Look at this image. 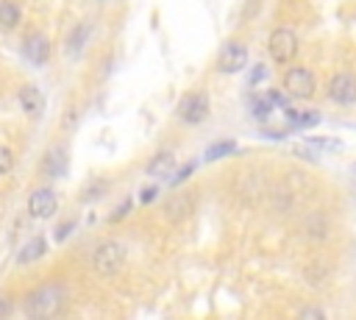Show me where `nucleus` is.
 <instances>
[{
    "instance_id": "obj_7",
    "label": "nucleus",
    "mask_w": 356,
    "mask_h": 320,
    "mask_svg": "<svg viewBox=\"0 0 356 320\" xmlns=\"http://www.w3.org/2000/svg\"><path fill=\"white\" fill-rule=\"evenodd\" d=\"M328 97L337 106H353L356 103V78L348 75V72L334 75L331 83H328Z\"/></svg>"
},
{
    "instance_id": "obj_5",
    "label": "nucleus",
    "mask_w": 356,
    "mask_h": 320,
    "mask_svg": "<svg viewBox=\"0 0 356 320\" xmlns=\"http://www.w3.org/2000/svg\"><path fill=\"white\" fill-rule=\"evenodd\" d=\"M56 209H58V198L50 186H39L28 195V214L33 220H50L56 214Z\"/></svg>"
},
{
    "instance_id": "obj_16",
    "label": "nucleus",
    "mask_w": 356,
    "mask_h": 320,
    "mask_svg": "<svg viewBox=\"0 0 356 320\" xmlns=\"http://www.w3.org/2000/svg\"><path fill=\"white\" fill-rule=\"evenodd\" d=\"M234 139H222V142H217V145H211L206 153H203V161H214V159H222V156H228V153H234Z\"/></svg>"
},
{
    "instance_id": "obj_10",
    "label": "nucleus",
    "mask_w": 356,
    "mask_h": 320,
    "mask_svg": "<svg viewBox=\"0 0 356 320\" xmlns=\"http://www.w3.org/2000/svg\"><path fill=\"white\" fill-rule=\"evenodd\" d=\"M22 53H25V58L33 67L47 64V58H50V42H47V36L44 33H28L25 42H22Z\"/></svg>"
},
{
    "instance_id": "obj_13",
    "label": "nucleus",
    "mask_w": 356,
    "mask_h": 320,
    "mask_svg": "<svg viewBox=\"0 0 356 320\" xmlns=\"http://www.w3.org/2000/svg\"><path fill=\"white\" fill-rule=\"evenodd\" d=\"M44 253H47V242H44V237H33V239H28V242L22 245V250L17 253V264H31V262L42 259Z\"/></svg>"
},
{
    "instance_id": "obj_21",
    "label": "nucleus",
    "mask_w": 356,
    "mask_h": 320,
    "mask_svg": "<svg viewBox=\"0 0 356 320\" xmlns=\"http://www.w3.org/2000/svg\"><path fill=\"white\" fill-rule=\"evenodd\" d=\"M72 228H75V220H67V223H61V225L56 228V239H58V242H61V239H67Z\"/></svg>"
},
{
    "instance_id": "obj_22",
    "label": "nucleus",
    "mask_w": 356,
    "mask_h": 320,
    "mask_svg": "<svg viewBox=\"0 0 356 320\" xmlns=\"http://www.w3.org/2000/svg\"><path fill=\"white\" fill-rule=\"evenodd\" d=\"M195 164H197V161H189V164H186V167H184L181 173H175V175H172V186H178V184H184V178H186V175H189V173L195 170Z\"/></svg>"
},
{
    "instance_id": "obj_6",
    "label": "nucleus",
    "mask_w": 356,
    "mask_h": 320,
    "mask_svg": "<svg viewBox=\"0 0 356 320\" xmlns=\"http://www.w3.org/2000/svg\"><path fill=\"white\" fill-rule=\"evenodd\" d=\"M284 89L298 100H309L314 95V75L306 67H292L284 75Z\"/></svg>"
},
{
    "instance_id": "obj_3",
    "label": "nucleus",
    "mask_w": 356,
    "mask_h": 320,
    "mask_svg": "<svg viewBox=\"0 0 356 320\" xmlns=\"http://www.w3.org/2000/svg\"><path fill=\"white\" fill-rule=\"evenodd\" d=\"M295 53H298V36H295V31L289 25L275 28L273 36H270V56H273V61L275 64H286V61L295 58Z\"/></svg>"
},
{
    "instance_id": "obj_24",
    "label": "nucleus",
    "mask_w": 356,
    "mask_h": 320,
    "mask_svg": "<svg viewBox=\"0 0 356 320\" xmlns=\"http://www.w3.org/2000/svg\"><path fill=\"white\" fill-rule=\"evenodd\" d=\"M14 312V301L8 298V295H0V317H6V314H11Z\"/></svg>"
},
{
    "instance_id": "obj_11",
    "label": "nucleus",
    "mask_w": 356,
    "mask_h": 320,
    "mask_svg": "<svg viewBox=\"0 0 356 320\" xmlns=\"http://www.w3.org/2000/svg\"><path fill=\"white\" fill-rule=\"evenodd\" d=\"M42 173L50 175V178H58V175L67 173V150L61 145H56V147L47 150V156L42 161Z\"/></svg>"
},
{
    "instance_id": "obj_19",
    "label": "nucleus",
    "mask_w": 356,
    "mask_h": 320,
    "mask_svg": "<svg viewBox=\"0 0 356 320\" xmlns=\"http://www.w3.org/2000/svg\"><path fill=\"white\" fill-rule=\"evenodd\" d=\"M253 111H256L259 120H267V114L273 111V100H270V95H259V97H253Z\"/></svg>"
},
{
    "instance_id": "obj_18",
    "label": "nucleus",
    "mask_w": 356,
    "mask_h": 320,
    "mask_svg": "<svg viewBox=\"0 0 356 320\" xmlns=\"http://www.w3.org/2000/svg\"><path fill=\"white\" fill-rule=\"evenodd\" d=\"M86 36H89V28H86V25H78V28L72 31V36H70V42H67V50H70V56H78V50L83 47Z\"/></svg>"
},
{
    "instance_id": "obj_1",
    "label": "nucleus",
    "mask_w": 356,
    "mask_h": 320,
    "mask_svg": "<svg viewBox=\"0 0 356 320\" xmlns=\"http://www.w3.org/2000/svg\"><path fill=\"white\" fill-rule=\"evenodd\" d=\"M64 303H67V289L61 284H44V287L28 292L22 309L28 317H53L64 309Z\"/></svg>"
},
{
    "instance_id": "obj_14",
    "label": "nucleus",
    "mask_w": 356,
    "mask_h": 320,
    "mask_svg": "<svg viewBox=\"0 0 356 320\" xmlns=\"http://www.w3.org/2000/svg\"><path fill=\"white\" fill-rule=\"evenodd\" d=\"M172 167H175V156H172L170 150H161V153H156V156L147 161V175H150V178H164V175H170Z\"/></svg>"
},
{
    "instance_id": "obj_12",
    "label": "nucleus",
    "mask_w": 356,
    "mask_h": 320,
    "mask_svg": "<svg viewBox=\"0 0 356 320\" xmlns=\"http://www.w3.org/2000/svg\"><path fill=\"white\" fill-rule=\"evenodd\" d=\"M22 19V8L17 0H0V33H11Z\"/></svg>"
},
{
    "instance_id": "obj_9",
    "label": "nucleus",
    "mask_w": 356,
    "mask_h": 320,
    "mask_svg": "<svg viewBox=\"0 0 356 320\" xmlns=\"http://www.w3.org/2000/svg\"><path fill=\"white\" fill-rule=\"evenodd\" d=\"M17 100H19V109H22V114L28 120H39L44 114V95L39 92V86H33V83L19 86Z\"/></svg>"
},
{
    "instance_id": "obj_20",
    "label": "nucleus",
    "mask_w": 356,
    "mask_h": 320,
    "mask_svg": "<svg viewBox=\"0 0 356 320\" xmlns=\"http://www.w3.org/2000/svg\"><path fill=\"white\" fill-rule=\"evenodd\" d=\"M14 150L11 147H6V145H0V175H6V173H11L14 170Z\"/></svg>"
},
{
    "instance_id": "obj_4",
    "label": "nucleus",
    "mask_w": 356,
    "mask_h": 320,
    "mask_svg": "<svg viewBox=\"0 0 356 320\" xmlns=\"http://www.w3.org/2000/svg\"><path fill=\"white\" fill-rule=\"evenodd\" d=\"M178 117L186 125H197L209 117V95L206 92H189L184 95V100L178 103Z\"/></svg>"
},
{
    "instance_id": "obj_25",
    "label": "nucleus",
    "mask_w": 356,
    "mask_h": 320,
    "mask_svg": "<svg viewBox=\"0 0 356 320\" xmlns=\"http://www.w3.org/2000/svg\"><path fill=\"white\" fill-rule=\"evenodd\" d=\"M264 78V64H256L253 67V75H250V83H259Z\"/></svg>"
},
{
    "instance_id": "obj_15",
    "label": "nucleus",
    "mask_w": 356,
    "mask_h": 320,
    "mask_svg": "<svg viewBox=\"0 0 356 320\" xmlns=\"http://www.w3.org/2000/svg\"><path fill=\"white\" fill-rule=\"evenodd\" d=\"M284 114H286V120H292V125H314V122H320L317 111H295V109L284 106Z\"/></svg>"
},
{
    "instance_id": "obj_8",
    "label": "nucleus",
    "mask_w": 356,
    "mask_h": 320,
    "mask_svg": "<svg viewBox=\"0 0 356 320\" xmlns=\"http://www.w3.org/2000/svg\"><path fill=\"white\" fill-rule=\"evenodd\" d=\"M245 61H248V47H245L242 42L231 39V42L222 45L217 67H220V72H239V70L245 67Z\"/></svg>"
},
{
    "instance_id": "obj_27",
    "label": "nucleus",
    "mask_w": 356,
    "mask_h": 320,
    "mask_svg": "<svg viewBox=\"0 0 356 320\" xmlns=\"http://www.w3.org/2000/svg\"><path fill=\"white\" fill-rule=\"evenodd\" d=\"M300 317H325V314H323L320 309H303V312H300Z\"/></svg>"
},
{
    "instance_id": "obj_17",
    "label": "nucleus",
    "mask_w": 356,
    "mask_h": 320,
    "mask_svg": "<svg viewBox=\"0 0 356 320\" xmlns=\"http://www.w3.org/2000/svg\"><path fill=\"white\" fill-rule=\"evenodd\" d=\"M189 206H192V198H189V195H181L178 200H170V203H167V209H170V211H167L170 220H181V217L189 211Z\"/></svg>"
},
{
    "instance_id": "obj_23",
    "label": "nucleus",
    "mask_w": 356,
    "mask_h": 320,
    "mask_svg": "<svg viewBox=\"0 0 356 320\" xmlns=\"http://www.w3.org/2000/svg\"><path fill=\"white\" fill-rule=\"evenodd\" d=\"M128 211H131V200H122V203L117 206V211H114V214H111L108 220H111V223H117V220H122V217H125Z\"/></svg>"
},
{
    "instance_id": "obj_26",
    "label": "nucleus",
    "mask_w": 356,
    "mask_h": 320,
    "mask_svg": "<svg viewBox=\"0 0 356 320\" xmlns=\"http://www.w3.org/2000/svg\"><path fill=\"white\" fill-rule=\"evenodd\" d=\"M156 192H159V189H156V186H147V189H145V192H142V195H139V200H142V203H150V200H153V198H156Z\"/></svg>"
},
{
    "instance_id": "obj_2",
    "label": "nucleus",
    "mask_w": 356,
    "mask_h": 320,
    "mask_svg": "<svg viewBox=\"0 0 356 320\" xmlns=\"http://www.w3.org/2000/svg\"><path fill=\"white\" fill-rule=\"evenodd\" d=\"M122 264H125V245L117 242V239L100 242L95 248V253H92V267H95L97 275H106V278L117 275L122 270Z\"/></svg>"
}]
</instances>
